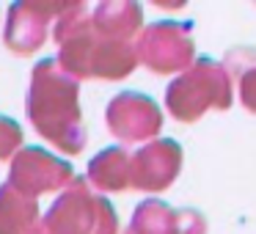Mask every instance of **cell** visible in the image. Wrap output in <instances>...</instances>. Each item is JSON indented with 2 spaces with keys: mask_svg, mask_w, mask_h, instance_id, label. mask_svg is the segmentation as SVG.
<instances>
[{
  "mask_svg": "<svg viewBox=\"0 0 256 234\" xmlns=\"http://www.w3.org/2000/svg\"><path fill=\"white\" fill-rule=\"evenodd\" d=\"M72 179H74V174L66 160L52 157L42 146H25V149H20L14 154L6 182L12 188H17L20 193L36 198L42 193L66 190L72 184Z\"/></svg>",
  "mask_w": 256,
  "mask_h": 234,
  "instance_id": "cell-6",
  "label": "cell"
},
{
  "mask_svg": "<svg viewBox=\"0 0 256 234\" xmlns=\"http://www.w3.org/2000/svg\"><path fill=\"white\" fill-rule=\"evenodd\" d=\"M232 105V74L212 58H196V64L174 78L166 91V108L176 122H198L210 108L226 110Z\"/></svg>",
  "mask_w": 256,
  "mask_h": 234,
  "instance_id": "cell-3",
  "label": "cell"
},
{
  "mask_svg": "<svg viewBox=\"0 0 256 234\" xmlns=\"http://www.w3.org/2000/svg\"><path fill=\"white\" fill-rule=\"evenodd\" d=\"M36 220H39L36 198L3 182V188H0V234H30L39 226Z\"/></svg>",
  "mask_w": 256,
  "mask_h": 234,
  "instance_id": "cell-12",
  "label": "cell"
},
{
  "mask_svg": "<svg viewBox=\"0 0 256 234\" xmlns=\"http://www.w3.org/2000/svg\"><path fill=\"white\" fill-rule=\"evenodd\" d=\"M20 144H22V127L14 118L0 116V160H8V157L14 160Z\"/></svg>",
  "mask_w": 256,
  "mask_h": 234,
  "instance_id": "cell-14",
  "label": "cell"
},
{
  "mask_svg": "<svg viewBox=\"0 0 256 234\" xmlns=\"http://www.w3.org/2000/svg\"><path fill=\"white\" fill-rule=\"evenodd\" d=\"M52 36L61 47L58 64L74 80H122L138 66V50L102 36L83 3H69L56 22Z\"/></svg>",
  "mask_w": 256,
  "mask_h": 234,
  "instance_id": "cell-1",
  "label": "cell"
},
{
  "mask_svg": "<svg viewBox=\"0 0 256 234\" xmlns=\"http://www.w3.org/2000/svg\"><path fill=\"white\" fill-rule=\"evenodd\" d=\"M240 100L250 113H256V66H250L245 74H240Z\"/></svg>",
  "mask_w": 256,
  "mask_h": 234,
  "instance_id": "cell-16",
  "label": "cell"
},
{
  "mask_svg": "<svg viewBox=\"0 0 256 234\" xmlns=\"http://www.w3.org/2000/svg\"><path fill=\"white\" fill-rule=\"evenodd\" d=\"M182 168V146L174 138H160L140 146L132 154V188L166 190L174 184Z\"/></svg>",
  "mask_w": 256,
  "mask_h": 234,
  "instance_id": "cell-9",
  "label": "cell"
},
{
  "mask_svg": "<svg viewBox=\"0 0 256 234\" xmlns=\"http://www.w3.org/2000/svg\"><path fill=\"white\" fill-rule=\"evenodd\" d=\"M69 3H14L8 8V20H6V47L17 56H30L36 52L47 39V28L52 20H61V14L66 12Z\"/></svg>",
  "mask_w": 256,
  "mask_h": 234,
  "instance_id": "cell-8",
  "label": "cell"
},
{
  "mask_svg": "<svg viewBox=\"0 0 256 234\" xmlns=\"http://www.w3.org/2000/svg\"><path fill=\"white\" fill-rule=\"evenodd\" d=\"M138 61L154 74H182L196 64V44L182 22H152L138 36Z\"/></svg>",
  "mask_w": 256,
  "mask_h": 234,
  "instance_id": "cell-5",
  "label": "cell"
},
{
  "mask_svg": "<svg viewBox=\"0 0 256 234\" xmlns=\"http://www.w3.org/2000/svg\"><path fill=\"white\" fill-rule=\"evenodd\" d=\"M80 80L66 74L58 61H39L30 74L25 113L36 132L56 144L66 154H78L86 146V130L80 122Z\"/></svg>",
  "mask_w": 256,
  "mask_h": 234,
  "instance_id": "cell-2",
  "label": "cell"
},
{
  "mask_svg": "<svg viewBox=\"0 0 256 234\" xmlns=\"http://www.w3.org/2000/svg\"><path fill=\"white\" fill-rule=\"evenodd\" d=\"M44 226L56 234H122L113 204L83 176H74L56 198L44 215Z\"/></svg>",
  "mask_w": 256,
  "mask_h": 234,
  "instance_id": "cell-4",
  "label": "cell"
},
{
  "mask_svg": "<svg viewBox=\"0 0 256 234\" xmlns=\"http://www.w3.org/2000/svg\"><path fill=\"white\" fill-rule=\"evenodd\" d=\"M30 234H56V232H52V228H47V226H44V220H42V223H39V226H36Z\"/></svg>",
  "mask_w": 256,
  "mask_h": 234,
  "instance_id": "cell-17",
  "label": "cell"
},
{
  "mask_svg": "<svg viewBox=\"0 0 256 234\" xmlns=\"http://www.w3.org/2000/svg\"><path fill=\"white\" fill-rule=\"evenodd\" d=\"M122 234H127V232H122Z\"/></svg>",
  "mask_w": 256,
  "mask_h": 234,
  "instance_id": "cell-18",
  "label": "cell"
},
{
  "mask_svg": "<svg viewBox=\"0 0 256 234\" xmlns=\"http://www.w3.org/2000/svg\"><path fill=\"white\" fill-rule=\"evenodd\" d=\"M91 22L100 30L102 36L113 42H130L135 36H140V22H144V14H140L138 3H127V0H108L91 12Z\"/></svg>",
  "mask_w": 256,
  "mask_h": 234,
  "instance_id": "cell-10",
  "label": "cell"
},
{
  "mask_svg": "<svg viewBox=\"0 0 256 234\" xmlns=\"http://www.w3.org/2000/svg\"><path fill=\"white\" fill-rule=\"evenodd\" d=\"M174 234H206V220L196 210H176Z\"/></svg>",
  "mask_w": 256,
  "mask_h": 234,
  "instance_id": "cell-15",
  "label": "cell"
},
{
  "mask_svg": "<svg viewBox=\"0 0 256 234\" xmlns=\"http://www.w3.org/2000/svg\"><path fill=\"white\" fill-rule=\"evenodd\" d=\"M108 130L122 144L152 140L162 127V110L152 96L140 91H122L108 102Z\"/></svg>",
  "mask_w": 256,
  "mask_h": 234,
  "instance_id": "cell-7",
  "label": "cell"
},
{
  "mask_svg": "<svg viewBox=\"0 0 256 234\" xmlns=\"http://www.w3.org/2000/svg\"><path fill=\"white\" fill-rule=\"evenodd\" d=\"M88 182L96 190H130L132 188V154L122 146L100 152L88 162Z\"/></svg>",
  "mask_w": 256,
  "mask_h": 234,
  "instance_id": "cell-11",
  "label": "cell"
},
{
  "mask_svg": "<svg viewBox=\"0 0 256 234\" xmlns=\"http://www.w3.org/2000/svg\"><path fill=\"white\" fill-rule=\"evenodd\" d=\"M174 220H176L174 206L162 204L157 198H149L135 206L127 234H174Z\"/></svg>",
  "mask_w": 256,
  "mask_h": 234,
  "instance_id": "cell-13",
  "label": "cell"
}]
</instances>
